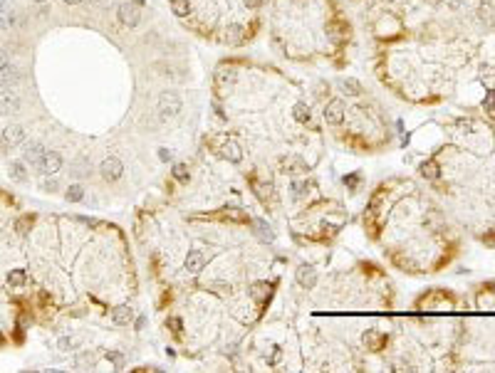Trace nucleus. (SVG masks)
<instances>
[{"mask_svg":"<svg viewBox=\"0 0 495 373\" xmlns=\"http://www.w3.org/2000/svg\"><path fill=\"white\" fill-rule=\"evenodd\" d=\"M20 109V99L15 92H0V114H15Z\"/></svg>","mask_w":495,"mask_h":373,"instance_id":"6e6552de","label":"nucleus"},{"mask_svg":"<svg viewBox=\"0 0 495 373\" xmlns=\"http://www.w3.org/2000/svg\"><path fill=\"white\" fill-rule=\"evenodd\" d=\"M181 97L176 92H163L158 97V111H161V119H174L179 111H181Z\"/></svg>","mask_w":495,"mask_h":373,"instance_id":"f257e3e1","label":"nucleus"},{"mask_svg":"<svg viewBox=\"0 0 495 373\" xmlns=\"http://www.w3.org/2000/svg\"><path fill=\"white\" fill-rule=\"evenodd\" d=\"M174 178H176L179 183H189V168H186L184 163H176V166H174Z\"/></svg>","mask_w":495,"mask_h":373,"instance_id":"5701e85b","label":"nucleus"},{"mask_svg":"<svg viewBox=\"0 0 495 373\" xmlns=\"http://www.w3.org/2000/svg\"><path fill=\"white\" fill-rule=\"evenodd\" d=\"M35 3H45V0H35Z\"/></svg>","mask_w":495,"mask_h":373,"instance_id":"72a5a7b5","label":"nucleus"},{"mask_svg":"<svg viewBox=\"0 0 495 373\" xmlns=\"http://www.w3.org/2000/svg\"><path fill=\"white\" fill-rule=\"evenodd\" d=\"M33 220H35L33 215H23V218L15 223V230H18V233H28V230L33 228Z\"/></svg>","mask_w":495,"mask_h":373,"instance_id":"b1692460","label":"nucleus"},{"mask_svg":"<svg viewBox=\"0 0 495 373\" xmlns=\"http://www.w3.org/2000/svg\"><path fill=\"white\" fill-rule=\"evenodd\" d=\"M384 339H386L384 334H379V331H369V334L364 336V343H369L372 348H379V343H381Z\"/></svg>","mask_w":495,"mask_h":373,"instance_id":"412c9836","label":"nucleus"},{"mask_svg":"<svg viewBox=\"0 0 495 373\" xmlns=\"http://www.w3.org/2000/svg\"><path fill=\"white\" fill-rule=\"evenodd\" d=\"M20 79H23V74H20V69L13 67V65H5L3 69H0V87H13V84H18Z\"/></svg>","mask_w":495,"mask_h":373,"instance_id":"1a4fd4ad","label":"nucleus"},{"mask_svg":"<svg viewBox=\"0 0 495 373\" xmlns=\"http://www.w3.org/2000/svg\"><path fill=\"white\" fill-rule=\"evenodd\" d=\"M60 168H62V156H60L57 151H47L45 158H42L40 173H45V175H55Z\"/></svg>","mask_w":495,"mask_h":373,"instance_id":"0eeeda50","label":"nucleus"},{"mask_svg":"<svg viewBox=\"0 0 495 373\" xmlns=\"http://www.w3.org/2000/svg\"><path fill=\"white\" fill-rule=\"evenodd\" d=\"M295 119H297V121H302V124H305V121H309V106H307V104H302V102H300V104H295Z\"/></svg>","mask_w":495,"mask_h":373,"instance_id":"6ab92c4d","label":"nucleus"},{"mask_svg":"<svg viewBox=\"0 0 495 373\" xmlns=\"http://www.w3.org/2000/svg\"><path fill=\"white\" fill-rule=\"evenodd\" d=\"M342 87H344V92H347L349 97H357V94H362V84H359L357 79H352V77H349V79H344V82H342Z\"/></svg>","mask_w":495,"mask_h":373,"instance_id":"f3484780","label":"nucleus"},{"mask_svg":"<svg viewBox=\"0 0 495 373\" xmlns=\"http://www.w3.org/2000/svg\"><path fill=\"white\" fill-rule=\"evenodd\" d=\"M297 282H300L302 287H314V282H317V277H314V270H312V267H307V265H302V267L297 270Z\"/></svg>","mask_w":495,"mask_h":373,"instance_id":"9b49d317","label":"nucleus"},{"mask_svg":"<svg viewBox=\"0 0 495 373\" xmlns=\"http://www.w3.org/2000/svg\"><path fill=\"white\" fill-rule=\"evenodd\" d=\"M203 265H206L203 252H201V250H191L189 257H186V270H189V272H201Z\"/></svg>","mask_w":495,"mask_h":373,"instance_id":"9d476101","label":"nucleus"},{"mask_svg":"<svg viewBox=\"0 0 495 373\" xmlns=\"http://www.w3.org/2000/svg\"><path fill=\"white\" fill-rule=\"evenodd\" d=\"M13 23H15V18H13V10H8L5 5H0V30H8Z\"/></svg>","mask_w":495,"mask_h":373,"instance_id":"2eb2a0df","label":"nucleus"},{"mask_svg":"<svg viewBox=\"0 0 495 373\" xmlns=\"http://www.w3.org/2000/svg\"><path fill=\"white\" fill-rule=\"evenodd\" d=\"M45 153H47V148H45L42 143L33 141V143H28V146H25V151H23V158H25V163H30V166H35V168L40 170Z\"/></svg>","mask_w":495,"mask_h":373,"instance_id":"f03ea898","label":"nucleus"},{"mask_svg":"<svg viewBox=\"0 0 495 373\" xmlns=\"http://www.w3.org/2000/svg\"><path fill=\"white\" fill-rule=\"evenodd\" d=\"M116 15H119V20H121L126 28H136V25H139V20H141V13H139V8H136V5H131V3H121V5H119V10H116Z\"/></svg>","mask_w":495,"mask_h":373,"instance_id":"20e7f679","label":"nucleus"},{"mask_svg":"<svg viewBox=\"0 0 495 373\" xmlns=\"http://www.w3.org/2000/svg\"><path fill=\"white\" fill-rule=\"evenodd\" d=\"M107 358H109V361H112L116 368H121V366H124V358H121V353H107Z\"/></svg>","mask_w":495,"mask_h":373,"instance_id":"393cba45","label":"nucleus"},{"mask_svg":"<svg viewBox=\"0 0 495 373\" xmlns=\"http://www.w3.org/2000/svg\"><path fill=\"white\" fill-rule=\"evenodd\" d=\"M8 284H10V287L25 284V270H13V272L8 274Z\"/></svg>","mask_w":495,"mask_h":373,"instance_id":"a211bd4d","label":"nucleus"},{"mask_svg":"<svg viewBox=\"0 0 495 373\" xmlns=\"http://www.w3.org/2000/svg\"><path fill=\"white\" fill-rule=\"evenodd\" d=\"M421 175H423V178H428V180H436V178L441 175V168H438V163H436V161H426V163H421Z\"/></svg>","mask_w":495,"mask_h":373,"instance_id":"4468645a","label":"nucleus"},{"mask_svg":"<svg viewBox=\"0 0 495 373\" xmlns=\"http://www.w3.org/2000/svg\"><path fill=\"white\" fill-rule=\"evenodd\" d=\"M8 65V52H0V69Z\"/></svg>","mask_w":495,"mask_h":373,"instance_id":"c85d7f7f","label":"nucleus"},{"mask_svg":"<svg viewBox=\"0 0 495 373\" xmlns=\"http://www.w3.org/2000/svg\"><path fill=\"white\" fill-rule=\"evenodd\" d=\"M131 319H134V309H129V306H116L112 311V321L114 324H129Z\"/></svg>","mask_w":495,"mask_h":373,"instance_id":"f8f14e48","label":"nucleus"},{"mask_svg":"<svg viewBox=\"0 0 495 373\" xmlns=\"http://www.w3.org/2000/svg\"><path fill=\"white\" fill-rule=\"evenodd\" d=\"M55 188H57V183H55V180H45V183H42V191H50V193H52Z\"/></svg>","mask_w":495,"mask_h":373,"instance_id":"a878e982","label":"nucleus"},{"mask_svg":"<svg viewBox=\"0 0 495 373\" xmlns=\"http://www.w3.org/2000/svg\"><path fill=\"white\" fill-rule=\"evenodd\" d=\"M60 346H62V348H65V351H67V348H70V346H72V341H70V339H62V341H60Z\"/></svg>","mask_w":495,"mask_h":373,"instance_id":"7c9ffc66","label":"nucleus"},{"mask_svg":"<svg viewBox=\"0 0 495 373\" xmlns=\"http://www.w3.org/2000/svg\"><path fill=\"white\" fill-rule=\"evenodd\" d=\"M67 5H77V3H82V0H65Z\"/></svg>","mask_w":495,"mask_h":373,"instance_id":"473e14b6","label":"nucleus"},{"mask_svg":"<svg viewBox=\"0 0 495 373\" xmlns=\"http://www.w3.org/2000/svg\"><path fill=\"white\" fill-rule=\"evenodd\" d=\"M158 156H161L163 161H169V158H171V151H169V148H158Z\"/></svg>","mask_w":495,"mask_h":373,"instance_id":"cd10ccee","label":"nucleus"},{"mask_svg":"<svg viewBox=\"0 0 495 373\" xmlns=\"http://www.w3.org/2000/svg\"><path fill=\"white\" fill-rule=\"evenodd\" d=\"M10 175H13L18 183H25V180H28V173H25L23 163H13V166H10Z\"/></svg>","mask_w":495,"mask_h":373,"instance_id":"aec40b11","label":"nucleus"},{"mask_svg":"<svg viewBox=\"0 0 495 373\" xmlns=\"http://www.w3.org/2000/svg\"><path fill=\"white\" fill-rule=\"evenodd\" d=\"M260 3H263V0H245V5H248V8H258Z\"/></svg>","mask_w":495,"mask_h":373,"instance_id":"c756f323","label":"nucleus"},{"mask_svg":"<svg viewBox=\"0 0 495 373\" xmlns=\"http://www.w3.org/2000/svg\"><path fill=\"white\" fill-rule=\"evenodd\" d=\"M65 198H67V201H72V203H79V201L84 198L82 185H70V188H67V193H65Z\"/></svg>","mask_w":495,"mask_h":373,"instance_id":"dca6fc26","label":"nucleus"},{"mask_svg":"<svg viewBox=\"0 0 495 373\" xmlns=\"http://www.w3.org/2000/svg\"><path fill=\"white\" fill-rule=\"evenodd\" d=\"M102 178L104 180H116V178H121V173H124V166H121V161L119 158H107L104 163H102Z\"/></svg>","mask_w":495,"mask_h":373,"instance_id":"423d86ee","label":"nucleus"},{"mask_svg":"<svg viewBox=\"0 0 495 373\" xmlns=\"http://www.w3.org/2000/svg\"><path fill=\"white\" fill-rule=\"evenodd\" d=\"M169 324L174 326V331H181V326H184V324H181V319H176V316H171V319H169Z\"/></svg>","mask_w":495,"mask_h":373,"instance_id":"bb28decb","label":"nucleus"},{"mask_svg":"<svg viewBox=\"0 0 495 373\" xmlns=\"http://www.w3.org/2000/svg\"><path fill=\"white\" fill-rule=\"evenodd\" d=\"M324 121L332 124V126H340L344 121V104L340 99H332L324 106Z\"/></svg>","mask_w":495,"mask_h":373,"instance_id":"7ed1b4c3","label":"nucleus"},{"mask_svg":"<svg viewBox=\"0 0 495 373\" xmlns=\"http://www.w3.org/2000/svg\"><path fill=\"white\" fill-rule=\"evenodd\" d=\"M171 8L179 18H184V15H189V0H171Z\"/></svg>","mask_w":495,"mask_h":373,"instance_id":"4be33fe9","label":"nucleus"},{"mask_svg":"<svg viewBox=\"0 0 495 373\" xmlns=\"http://www.w3.org/2000/svg\"><path fill=\"white\" fill-rule=\"evenodd\" d=\"M223 156H226L230 163H240V161H243V153H240V148H238L233 141H228V143L223 146Z\"/></svg>","mask_w":495,"mask_h":373,"instance_id":"ddd939ff","label":"nucleus"},{"mask_svg":"<svg viewBox=\"0 0 495 373\" xmlns=\"http://www.w3.org/2000/svg\"><path fill=\"white\" fill-rule=\"evenodd\" d=\"M0 141H3L5 148H15V146H20L25 141V129L23 126H8L3 131V136H0Z\"/></svg>","mask_w":495,"mask_h":373,"instance_id":"39448f33","label":"nucleus"},{"mask_svg":"<svg viewBox=\"0 0 495 373\" xmlns=\"http://www.w3.org/2000/svg\"><path fill=\"white\" fill-rule=\"evenodd\" d=\"M357 180H359L357 175H352V178H344V183H349V185H357Z\"/></svg>","mask_w":495,"mask_h":373,"instance_id":"2f4dec72","label":"nucleus"}]
</instances>
